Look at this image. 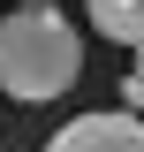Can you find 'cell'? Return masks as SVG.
Wrapping results in <instances>:
<instances>
[{
	"label": "cell",
	"instance_id": "6da1fadb",
	"mask_svg": "<svg viewBox=\"0 0 144 152\" xmlns=\"http://www.w3.org/2000/svg\"><path fill=\"white\" fill-rule=\"evenodd\" d=\"M84 76V38L53 0H15V15H0V91L23 107H46Z\"/></svg>",
	"mask_w": 144,
	"mask_h": 152
},
{
	"label": "cell",
	"instance_id": "7a4b0ae2",
	"mask_svg": "<svg viewBox=\"0 0 144 152\" xmlns=\"http://www.w3.org/2000/svg\"><path fill=\"white\" fill-rule=\"evenodd\" d=\"M38 152H144V114L114 107V114H76L68 129H53Z\"/></svg>",
	"mask_w": 144,
	"mask_h": 152
},
{
	"label": "cell",
	"instance_id": "3957f363",
	"mask_svg": "<svg viewBox=\"0 0 144 152\" xmlns=\"http://www.w3.org/2000/svg\"><path fill=\"white\" fill-rule=\"evenodd\" d=\"M121 23H129V0H91V31H99V38L121 46Z\"/></svg>",
	"mask_w": 144,
	"mask_h": 152
},
{
	"label": "cell",
	"instance_id": "277c9868",
	"mask_svg": "<svg viewBox=\"0 0 144 152\" xmlns=\"http://www.w3.org/2000/svg\"><path fill=\"white\" fill-rule=\"evenodd\" d=\"M121 46H144V0H129V23H121Z\"/></svg>",
	"mask_w": 144,
	"mask_h": 152
},
{
	"label": "cell",
	"instance_id": "5b68a950",
	"mask_svg": "<svg viewBox=\"0 0 144 152\" xmlns=\"http://www.w3.org/2000/svg\"><path fill=\"white\" fill-rule=\"evenodd\" d=\"M121 107H129V114H144V76H137V69L121 76Z\"/></svg>",
	"mask_w": 144,
	"mask_h": 152
},
{
	"label": "cell",
	"instance_id": "8992f818",
	"mask_svg": "<svg viewBox=\"0 0 144 152\" xmlns=\"http://www.w3.org/2000/svg\"><path fill=\"white\" fill-rule=\"evenodd\" d=\"M137 76H144V46H137Z\"/></svg>",
	"mask_w": 144,
	"mask_h": 152
},
{
	"label": "cell",
	"instance_id": "52a82bcc",
	"mask_svg": "<svg viewBox=\"0 0 144 152\" xmlns=\"http://www.w3.org/2000/svg\"><path fill=\"white\" fill-rule=\"evenodd\" d=\"M53 8H61V0H53Z\"/></svg>",
	"mask_w": 144,
	"mask_h": 152
}]
</instances>
